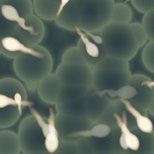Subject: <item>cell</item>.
Listing matches in <instances>:
<instances>
[{
	"instance_id": "e0dca14e",
	"label": "cell",
	"mask_w": 154,
	"mask_h": 154,
	"mask_svg": "<svg viewBox=\"0 0 154 154\" xmlns=\"http://www.w3.org/2000/svg\"><path fill=\"white\" fill-rule=\"evenodd\" d=\"M61 85L55 73H51L38 84V93L44 102L55 105Z\"/></svg>"
},
{
	"instance_id": "8992f818",
	"label": "cell",
	"mask_w": 154,
	"mask_h": 154,
	"mask_svg": "<svg viewBox=\"0 0 154 154\" xmlns=\"http://www.w3.org/2000/svg\"><path fill=\"white\" fill-rule=\"evenodd\" d=\"M31 115L23 119L19 128L18 136L24 154H44L46 137L39 119V112L34 107L29 108Z\"/></svg>"
},
{
	"instance_id": "7402d4cb",
	"label": "cell",
	"mask_w": 154,
	"mask_h": 154,
	"mask_svg": "<svg viewBox=\"0 0 154 154\" xmlns=\"http://www.w3.org/2000/svg\"><path fill=\"white\" fill-rule=\"evenodd\" d=\"M126 109L135 119L138 128L142 132L146 133H151L153 132V124L151 120L148 116L141 114L129 101L121 99Z\"/></svg>"
},
{
	"instance_id": "4316f807",
	"label": "cell",
	"mask_w": 154,
	"mask_h": 154,
	"mask_svg": "<svg viewBox=\"0 0 154 154\" xmlns=\"http://www.w3.org/2000/svg\"><path fill=\"white\" fill-rule=\"evenodd\" d=\"M130 25L139 48L146 45L148 39L142 24L131 23Z\"/></svg>"
},
{
	"instance_id": "3957f363",
	"label": "cell",
	"mask_w": 154,
	"mask_h": 154,
	"mask_svg": "<svg viewBox=\"0 0 154 154\" xmlns=\"http://www.w3.org/2000/svg\"><path fill=\"white\" fill-rule=\"evenodd\" d=\"M53 67L51 54L39 45L29 47L13 62L15 73L26 83H39L51 73Z\"/></svg>"
},
{
	"instance_id": "836d02e7",
	"label": "cell",
	"mask_w": 154,
	"mask_h": 154,
	"mask_svg": "<svg viewBox=\"0 0 154 154\" xmlns=\"http://www.w3.org/2000/svg\"><path fill=\"white\" fill-rule=\"evenodd\" d=\"M57 154L56 153H54V154H50V153H45V154Z\"/></svg>"
},
{
	"instance_id": "f546056e",
	"label": "cell",
	"mask_w": 154,
	"mask_h": 154,
	"mask_svg": "<svg viewBox=\"0 0 154 154\" xmlns=\"http://www.w3.org/2000/svg\"><path fill=\"white\" fill-rule=\"evenodd\" d=\"M57 154H78L75 142L60 141Z\"/></svg>"
},
{
	"instance_id": "44dd1931",
	"label": "cell",
	"mask_w": 154,
	"mask_h": 154,
	"mask_svg": "<svg viewBox=\"0 0 154 154\" xmlns=\"http://www.w3.org/2000/svg\"><path fill=\"white\" fill-rule=\"evenodd\" d=\"M136 134L140 140L138 150L133 151L128 150L125 151L124 154H154V132L146 133L140 131L138 128L131 130Z\"/></svg>"
},
{
	"instance_id": "2e32d148",
	"label": "cell",
	"mask_w": 154,
	"mask_h": 154,
	"mask_svg": "<svg viewBox=\"0 0 154 154\" xmlns=\"http://www.w3.org/2000/svg\"><path fill=\"white\" fill-rule=\"evenodd\" d=\"M118 127L120 129L119 143L121 147L125 151L129 150L137 151L140 146V140L137 136L132 132L128 126L127 111L125 109L122 114L118 111L114 114Z\"/></svg>"
},
{
	"instance_id": "ba28073f",
	"label": "cell",
	"mask_w": 154,
	"mask_h": 154,
	"mask_svg": "<svg viewBox=\"0 0 154 154\" xmlns=\"http://www.w3.org/2000/svg\"><path fill=\"white\" fill-rule=\"evenodd\" d=\"M80 36L77 47L87 64L93 69L108 57V53L100 31L83 32L78 29Z\"/></svg>"
},
{
	"instance_id": "9a60e30c",
	"label": "cell",
	"mask_w": 154,
	"mask_h": 154,
	"mask_svg": "<svg viewBox=\"0 0 154 154\" xmlns=\"http://www.w3.org/2000/svg\"><path fill=\"white\" fill-rule=\"evenodd\" d=\"M54 21L62 28L76 32L79 29L78 0H62L60 10Z\"/></svg>"
},
{
	"instance_id": "5bb4252c",
	"label": "cell",
	"mask_w": 154,
	"mask_h": 154,
	"mask_svg": "<svg viewBox=\"0 0 154 154\" xmlns=\"http://www.w3.org/2000/svg\"><path fill=\"white\" fill-rule=\"evenodd\" d=\"M87 117L96 123L111 104L110 100L93 86L89 87L86 94Z\"/></svg>"
},
{
	"instance_id": "8fae6325",
	"label": "cell",
	"mask_w": 154,
	"mask_h": 154,
	"mask_svg": "<svg viewBox=\"0 0 154 154\" xmlns=\"http://www.w3.org/2000/svg\"><path fill=\"white\" fill-rule=\"evenodd\" d=\"M55 123L60 141L76 142L82 131L91 129L95 123L87 118L57 113Z\"/></svg>"
},
{
	"instance_id": "5b68a950",
	"label": "cell",
	"mask_w": 154,
	"mask_h": 154,
	"mask_svg": "<svg viewBox=\"0 0 154 154\" xmlns=\"http://www.w3.org/2000/svg\"><path fill=\"white\" fill-rule=\"evenodd\" d=\"M78 3L80 30L100 31L110 23L113 0H78Z\"/></svg>"
},
{
	"instance_id": "277c9868",
	"label": "cell",
	"mask_w": 154,
	"mask_h": 154,
	"mask_svg": "<svg viewBox=\"0 0 154 154\" xmlns=\"http://www.w3.org/2000/svg\"><path fill=\"white\" fill-rule=\"evenodd\" d=\"M108 56L128 62L139 47L130 24L110 22L100 31Z\"/></svg>"
},
{
	"instance_id": "d4e9b609",
	"label": "cell",
	"mask_w": 154,
	"mask_h": 154,
	"mask_svg": "<svg viewBox=\"0 0 154 154\" xmlns=\"http://www.w3.org/2000/svg\"><path fill=\"white\" fill-rule=\"evenodd\" d=\"M142 63L148 70L154 73V42L149 41L142 51Z\"/></svg>"
},
{
	"instance_id": "9c48e42d",
	"label": "cell",
	"mask_w": 154,
	"mask_h": 154,
	"mask_svg": "<svg viewBox=\"0 0 154 154\" xmlns=\"http://www.w3.org/2000/svg\"><path fill=\"white\" fill-rule=\"evenodd\" d=\"M45 29L41 20L33 15L16 23L10 36L14 37L27 47L38 45L45 36Z\"/></svg>"
},
{
	"instance_id": "603a6c76",
	"label": "cell",
	"mask_w": 154,
	"mask_h": 154,
	"mask_svg": "<svg viewBox=\"0 0 154 154\" xmlns=\"http://www.w3.org/2000/svg\"><path fill=\"white\" fill-rule=\"evenodd\" d=\"M132 17V11L128 5L123 3H115L112 13L111 22L118 24H130Z\"/></svg>"
},
{
	"instance_id": "4fadbf2b",
	"label": "cell",
	"mask_w": 154,
	"mask_h": 154,
	"mask_svg": "<svg viewBox=\"0 0 154 154\" xmlns=\"http://www.w3.org/2000/svg\"><path fill=\"white\" fill-rule=\"evenodd\" d=\"M1 12L4 19L18 23L33 14V3L30 0H1Z\"/></svg>"
},
{
	"instance_id": "e575fe53",
	"label": "cell",
	"mask_w": 154,
	"mask_h": 154,
	"mask_svg": "<svg viewBox=\"0 0 154 154\" xmlns=\"http://www.w3.org/2000/svg\"></svg>"
},
{
	"instance_id": "ac0fdd59",
	"label": "cell",
	"mask_w": 154,
	"mask_h": 154,
	"mask_svg": "<svg viewBox=\"0 0 154 154\" xmlns=\"http://www.w3.org/2000/svg\"><path fill=\"white\" fill-rule=\"evenodd\" d=\"M62 4V0H35L33 8L36 16L46 21L55 20Z\"/></svg>"
},
{
	"instance_id": "83f0119b",
	"label": "cell",
	"mask_w": 154,
	"mask_h": 154,
	"mask_svg": "<svg viewBox=\"0 0 154 154\" xmlns=\"http://www.w3.org/2000/svg\"><path fill=\"white\" fill-rule=\"evenodd\" d=\"M142 25L149 41L154 42V10L144 15Z\"/></svg>"
},
{
	"instance_id": "30bf717a",
	"label": "cell",
	"mask_w": 154,
	"mask_h": 154,
	"mask_svg": "<svg viewBox=\"0 0 154 154\" xmlns=\"http://www.w3.org/2000/svg\"><path fill=\"white\" fill-rule=\"evenodd\" d=\"M61 85L93 86V69L86 63H62L55 72Z\"/></svg>"
},
{
	"instance_id": "7c38bea8",
	"label": "cell",
	"mask_w": 154,
	"mask_h": 154,
	"mask_svg": "<svg viewBox=\"0 0 154 154\" xmlns=\"http://www.w3.org/2000/svg\"><path fill=\"white\" fill-rule=\"evenodd\" d=\"M130 85L135 88L137 94L129 101L141 114L148 116V109L154 98V81L141 74L132 75Z\"/></svg>"
},
{
	"instance_id": "52a82bcc",
	"label": "cell",
	"mask_w": 154,
	"mask_h": 154,
	"mask_svg": "<svg viewBox=\"0 0 154 154\" xmlns=\"http://www.w3.org/2000/svg\"><path fill=\"white\" fill-rule=\"evenodd\" d=\"M89 87L62 85L55 104L57 113L88 119L86 94Z\"/></svg>"
},
{
	"instance_id": "484cf974",
	"label": "cell",
	"mask_w": 154,
	"mask_h": 154,
	"mask_svg": "<svg viewBox=\"0 0 154 154\" xmlns=\"http://www.w3.org/2000/svg\"><path fill=\"white\" fill-rule=\"evenodd\" d=\"M62 61V63H86L77 47L67 49L63 54Z\"/></svg>"
},
{
	"instance_id": "ffe728a7",
	"label": "cell",
	"mask_w": 154,
	"mask_h": 154,
	"mask_svg": "<svg viewBox=\"0 0 154 154\" xmlns=\"http://www.w3.org/2000/svg\"><path fill=\"white\" fill-rule=\"evenodd\" d=\"M28 48L14 37L7 36L1 38V53L8 58L14 60Z\"/></svg>"
},
{
	"instance_id": "7a4b0ae2",
	"label": "cell",
	"mask_w": 154,
	"mask_h": 154,
	"mask_svg": "<svg viewBox=\"0 0 154 154\" xmlns=\"http://www.w3.org/2000/svg\"><path fill=\"white\" fill-rule=\"evenodd\" d=\"M34 104L28 100L26 88L18 80L11 77L0 80V128L14 125L25 108L33 107Z\"/></svg>"
},
{
	"instance_id": "1f68e13d",
	"label": "cell",
	"mask_w": 154,
	"mask_h": 154,
	"mask_svg": "<svg viewBox=\"0 0 154 154\" xmlns=\"http://www.w3.org/2000/svg\"><path fill=\"white\" fill-rule=\"evenodd\" d=\"M148 112L150 114L154 116V98L152 100V102L149 105V108L148 109Z\"/></svg>"
},
{
	"instance_id": "cb8c5ba5",
	"label": "cell",
	"mask_w": 154,
	"mask_h": 154,
	"mask_svg": "<svg viewBox=\"0 0 154 154\" xmlns=\"http://www.w3.org/2000/svg\"><path fill=\"white\" fill-rule=\"evenodd\" d=\"M112 131V128L103 123H95L88 130L84 131L79 135L80 138L85 137L103 138L109 136Z\"/></svg>"
},
{
	"instance_id": "4dcf8cb0",
	"label": "cell",
	"mask_w": 154,
	"mask_h": 154,
	"mask_svg": "<svg viewBox=\"0 0 154 154\" xmlns=\"http://www.w3.org/2000/svg\"><path fill=\"white\" fill-rule=\"evenodd\" d=\"M38 84L36 83H26L27 88L29 91L34 92L36 91H37Z\"/></svg>"
},
{
	"instance_id": "f1b7e54d",
	"label": "cell",
	"mask_w": 154,
	"mask_h": 154,
	"mask_svg": "<svg viewBox=\"0 0 154 154\" xmlns=\"http://www.w3.org/2000/svg\"><path fill=\"white\" fill-rule=\"evenodd\" d=\"M132 6L144 15L154 10V0H132Z\"/></svg>"
},
{
	"instance_id": "6da1fadb",
	"label": "cell",
	"mask_w": 154,
	"mask_h": 154,
	"mask_svg": "<svg viewBox=\"0 0 154 154\" xmlns=\"http://www.w3.org/2000/svg\"><path fill=\"white\" fill-rule=\"evenodd\" d=\"M93 86L112 103L129 100L137 94L130 85L132 75L128 62L108 56L93 68Z\"/></svg>"
},
{
	"instance_id": "d6986e66",
	"label": "cell",
	"mask_w": 154,
	"mask_h": 154,
	"mask_svg": "<svg viewBox=\"0 0 154 154\" xmlns=\"http://www.w3.org/2000/svg\"><path fill=\"white\" fill-rule=\"evenodd\" d=\"M21 152L17 134L11 131H1L0 132V154H20Z\"/></svg>"
},
{
	"instance_id": "d6a6232c",
	"label": "cell",
	"mask_w": 154,
	"mask_h": 154,
	"mask_svg": "<svg viewBox=\"0 0 154 154\" xmlns=\"http://www.w3.org/2000/svg\"><path fill=\"white\" fill-rule=\"evenodd\" d=\"M148 117L152 121L153 124V132H154V116L148 112Z\"/></svg>"
}]
</instances>
